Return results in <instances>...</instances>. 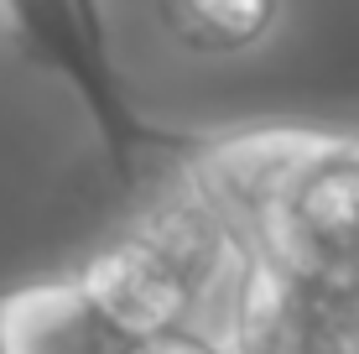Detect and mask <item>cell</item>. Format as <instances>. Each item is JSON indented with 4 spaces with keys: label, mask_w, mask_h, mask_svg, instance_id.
<instances>
[{
    "label": "cell",
    "mask_w": 359,
    "mask_h": 354,
    "mask_svg": "<svg viewBox=\"0 0 359 354\" xmlns=\"http://www.w3.org/2000/svg\"><path fill=\"white\" fill-rule=\"evenodd\" d=\"M182 162L224 198L261 271L297 287L359 276V130H250Z\"/></svg>",
    "instance_id": "cell-1"
},
{
    "label": "cell",
    "mask_w": 359,
    "mask_h": 354,
    "mask_svg": "<svg viewBox=\"0 0 359 354\" xmlns=\"http://www.w3.org/2000/svg\"><path fill=\"white\" fill-rule=\"evenodd\" d=\"M135 334L89 292L79 271L0 292V354H130Z\"/></svg>",
    "instance_id": "cell-4"
},
{
    "label": "cell",
    "mask_w": 359,
    "mask_h": 354,
    "mask_svg": "<svg viewBox=\"0 0 359 354\" xmlns=\"http://www.w3.org/2000/svg\"><path fill=\"white\" fill-rule=\"evenodd\" d=\"M214 328L234 354H359V276L297 287L250 261Z\"/></svg>",
    "instance_id": "cell-3"
},
{
    "label": "cell",
    "mask_w": 359,
    "mask_h": 354,
    "mask_svg": "<svg viewBox=\"0 0 359 354\" xmlns=\"http://www.w3.org/2000/svg\"><path fill=\"white\" fill-rule=\"evenodd\" d=\"M167 32L188 53L234 57L261 47L281 21V0H162Z\"/></svg>",
    "instance_id": "cell-5"
},
{
    "label": "cell",
    "mask_w": 359,
    "mask_h": 354,
    "mask_svg": "<svg viewBox=\"0 0 359 354\" xmlns=\"http://www.w3.org/2000/svg\"><path fill=\"white\" fill-rule=\"evenodd\" d=\"M250 271V250L214 188L182 162L172 188L99 245L79 276L115 313L126 334H162V328H214L229 297Z\"/></svg>",
    "instance_id": "cell-2"
},
{
    "label": "cell",
    "mask_w": 359,
    "mask_h": 354,
    "mask_svg": "<svg viewBox=\"0 0 359 354\" xmlns=\"http://www.w3.org/2000/svg\"><path fill=\"white\" fill-rule=\"evenodd\" d=\"M130 354H234L229 339L208 323H193V328H162V334H141L130 344Z\"/></svg>",
    "instance_id": "cell-6"
},
{
    "label": "cell",
    "mask_w": 359,
    "mask_h": 354,
    "mask_svg": "<svg viewBox=\"0 0 359 354\" xmlns=\"http://www.w3.org/2000/svg\"><path fill=\"white\" fill-rule=\"evenodd\" d=\"M73 11H79V21L89 27L94 42H104V47H109V36H104V0H73Z\"/></svg>",
    "instance_id": "cell-7"
}]
</instances>
